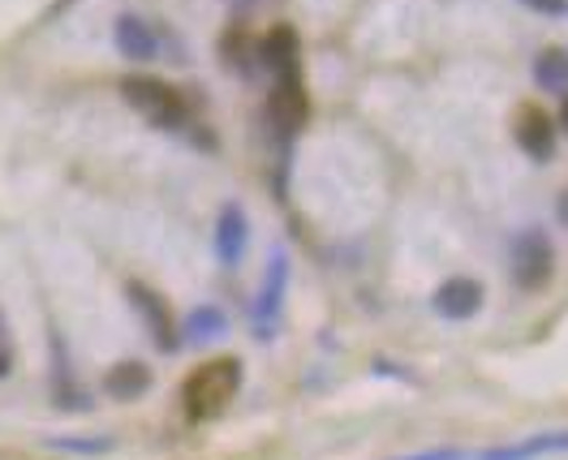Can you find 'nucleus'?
Instances as JSON below:
<instances>
[{
	"mask_svg": "<svg viewBox=\"0 0 568 460\" xmlns=\"http://www.w3.org/2000/svg\"><path fill=\"white\" fill-rule=\"evenodd\" d=\"M242 388V361L237 357H215L207 366H199L185 388H181V400L190 409V418H215L233 396Z\"/></svg>",
	"mask_w": 568,
	"mask_h": 460,
	"instance_id": "1",
	"label": "nucleus"
},
{
	"mask_svg": "<svg viewBox=\"0 0 568 460\" xmlns=\"http://www.w3.org/2000/svg\"><path fill=\"white\" fill-rule=\"evenodd\" d=\"M121 95L125 104L139 112L142 121H151L155 130H181L190 121V108H185V95L178 86L160 82V78H146V73H134L121 82Z\"/></svg>",
	"mask_w": 568,
	"mask_h": 460,
	"instance_id": "2",
	"label": "nucleus"
},
{
	"mask_svg": "<svg viewBox=\"0 0 568 460\" xmlns=\"http://www.w3.org/2000/svg\"><path fill=\"white\" fill-rule=\"evenodd\" d=\"M130 306H134V315L146 323V331H151V340H155V349L160 354H178L181 349V336L178 327H173V315H169V301L151 288V284L142 280H130Z\"/></svg>",
	"mask_w": 568,
	"mask_h": 460,
	"instance_id": "3",
	"label": "nucleus"
},
{
	"mask_svg": "<svg viewBox=\"0 0 568 460\" xmlns=\"http://www.w3.org/2000/svg\"><path fill=\"white\" fill-rule=\"evenodd\" d=\"M284 293H288V254L276 249L272 263H267L263 288H258V297H254V336H258V340H272L276 319H281V310H284Z\"/></svg>",
	"mask_w": 568,
	"mask_h": 460,
	"instance_id": "4",
	"label": "nucleus"
},
{
	"mask_svg": "<svg viewBox=\"0 0 568 460\" xmlns=\"http://www.w3.org/2000/svg\"><path fill=\"white\" fill-rule=\"evenodd\" d=\"M551 263H556V254H551V242H547V233H538V228H526L517 242H513V280L521 284V288H542V284L551 280Z\"/></svg>",
	"mask_w": 568,
	"mask_h": 460,
	"instance_id": "5",
	"label": "nucleus"
},
{
	"mask_svg": "<svg viewBox=\"0 0 568 460\" xmlns=\"http://www.w3.org/2000/svg\"><path fill=\"white\" fill-rule=\"evenodd\" d=\"M568 452V430H538L526 439H508L496 448H483V452H469V460H547V457H565Z\"/></svg>",
	"mask_w": 568,
	"mask_h": 460,
	"instance_id": "6",
	"label": "nucleus"
},
{
	"mask_svg": "<svg viewBox=\"0 0 568 460\" xmlns=\"http://www.w3.org/2000/svg\"><path fill=\"white\" fill-rule=\"evenodd\" d=\"M250 246V215L242 203H224L215 215V258L220 267H237Z\"/></svg>",
	"mask_w": 568,
	"mask_h": 460,
	"instance_id": "7",
	"label": "nucleus"
},
{
	"mask_svg": "<svg viewBox=\"0 0 568 460\" xmlns=\"http://www.w3.org/2000/svg\"><path fill=\"white\" fill-rule=\"evenodd\" d=\"M483 284L469 280V276H453V280H444L435 288V297H430V306H435V315L439 319H453V323H465L474 319L478 310H483Z\"/></svg>",
	"mask_w": 568,
	"mask_h": 460,
	"instance_id": "8",
	"label": "nucleus"
},
{
	"mask_svg": "<svg viewBox=\"0 0 568 460\" xmlns=\"http://www.w3.org/2000/svg\"><path fill=\"white\" fill-rule=\"evenodd\" d=\"M513 134H517V146H521L530 160H547V155L556 151V121L547 116V108H538V104L521 108Z\"/></svg>",
	"mask_w": 568,
	"mask_h": 460,
	"instance_id": "9",
	"label": "nucleus"
},
{
	"mask_svg": "<svg viewBox=\"0 0 568 460\" xmlns=\"http://www.w3.org/2000/svg\"><path fill=\"white\" fill-rule=\"evenodd\" d=\"M267 116H272V125H276L281 134H297V130L306 125V116H311V100H306L302 78H288V82H281V86L272 91V100H267Z\"/></svg>",
	"mask_w": 568,
	"mask_h": 460,
	"instance_id": "10",
	"label": "nucleus"
},
{
	"mask_svg": "<svg viewBox=\"0 0 568 460\" xmlns=\"http://www.w3.org/2000/svg\"><path fill=\"white\" fill-rule=\"evenodd\" d=\"M297 61H302V48H297L293 27H272V35L263 39V65L281 82H288V78H297Z\"/></svg>",
	"mask_w": 568,
	"mask_h": 460,
	"instance_id": "11",
	"label": "nucleus"
},
{
	"mask_svg": "<svg viewBox=\"0 0 568 460\" xmlns=\"http://www.w3.org/2000/svg\"><path fill=\"white\" fill-rule=\"evenodd\" d=\"M116 48H121V57L125 61H151L155 52H160V43L151 35V27L134 18V13H125L121 22H116Z\"/></svg>",
	"mask_w": 568,
	"mask_h": 460,
	"instance_id": "12",
	"label": "nucleus"
},
{
	"mask_svg": "<svg viewBox=\"0 0 568 460\" xmlns=\"http://www.w3.org/2000/svg\"><path fill=\"white\" fill-rule=\"evenodd\" d=\"M104 391L112 400H134L142 391H151V370L142 361H116L104 375Z\"/></svg>",
	"mask_w": 568,
	"mask_h": 460,
	"instance_id": "13",
	"label": "nucleus"
},
{
	"mask_svg": "<svg viewBox=\"0 0 568 460\" xmlns=\"http://www.w3.org/2000/svg\"><path fill=\"white\" fill-rule=\"evenodd\" d=\"M534 82L551 95H568V48H542L534 61Z\"/></svg>",
	"mask_w": 568,
	"mask_h": 460,
	"instance_id": "14",
	"label": "nucleus"
},
{
	"mask_svg": "<svg viewBox=\"0 0 568 460\" xmlns=\"http://www.w3.org/2000/svg\"><path fill=\"white\" fill-rule=\"evenodd\" d=\"M224 331H229V319H224V310H220V306H199V310H190L185 323H181V336H185L190 345L220 340Z\"/></svg>",
	"mask_w": 568,
	"mask_h": 460,
	"instance_id": "15",
	"label": "nucleus"
},
{
	"mask_svg": "<svg viewBox=\"0 0 568 460\" xmlns=\"http://www.w3.org/2000/svg\"><path fill=\"white\" fill-rule=\"evenodd\" d=\"M48 448H57V452H73V457H104L112 452V439H95V435H52L48 439Z\"/></svg>",
	"mask_w": 568,
	"mask_h": 460,
	"instance_id": "16",
	"label": "nucleus"
},
{
	"mask_svg": "<svg viewBox=\"0 0 568 460\" xmlns=\"http://www.w3.org/2000/svg\"><path fill=\"white\" fill-rule=\"evenodd\" d=\"M9 375H13V340H9V319L0 310V379H9Z\"/></svg>",
	"mask_w": 568,
	"mask_h": 460,
	"instance_id": "17",
	"label": "nucleus"
},
{
	"mask_svg": "<svg viewBox=\"0 0 568 460\" xmlns=\"http://www.w3.org/2000/svg\"><path fill=\"white\" fill-rule=\"evenodd\" d=\"M396 460H469L465 448H426V452H414V457H396Z\"/></svg>",
	"mask_w": 568,
	"mask_h": 460,
	"instance_id": "18",
	"label": "nucleus"
},
{
	"mask_svg": "<svg viewBox=\"0 0 568 460\" xmlns=\"http://www.w3.org/2000/svg\"><path fill=\"white\" fill-rule=\"evenodd\" d=\"M526 9H534V13H551V18H565L568 13V0H521Z\"/></svg>",
	"mask_w": 568,
	"mask_h": 460,
	"instance_id": "19",
	"label": "nucleus"
},
{
	"mask_svg": "<svg viewBox=\"0 0 568 460\" xmlns=\"http://www.w3.org/2000/svg\"><path fill=\"white\" fill-rule=\"evenodd\" d=\"M556 215H560V224L568 228V190L560 194V198H556Z\"/></svg>",
	"mask_w": 568,
	"mask_h": 460,
	"instance_id": "20",
	"label": "nucleus"
},
{
	"mask_svg": "<svg viewBox=\"0 0 568 460\" xmlns=\"http://www.w3.org/2000/svg\"><path fill=\"white\" fill-rule=\"evenodd\" d=\"M560 130L568 134V95H565V108H560Z\"/></svg>",
	"mask_w": 568,
	"mask_h": 460,
	"instance_id": "21",
	"label": "nucleus"
}]
</instances>
